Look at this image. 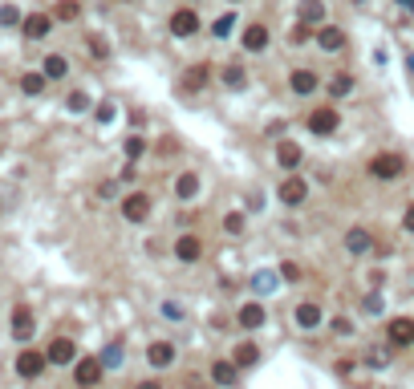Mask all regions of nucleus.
<instances>
[{
    "label": "nucleus",
    "mask_w": 414,
    "mask_h": 389,
    "mask_svg": "<svg viewBox=\"0 0 414 389\" xmlns=\"http://www.w3.org/2000/svg\"><path fill=\"white\" fill-rule=\"evenodd\" d=\"M402 171H406V158L394 154V150H382V154L369 158V174H373V178H398Z\"/></svg>",
    "instance_id": "f257e3e1"
},
{
    "label": "nucleus",
    "mask_w": 414,
    "mask_h": 389,
    "mask_svg": "<svg viewBox=\"0 0 414 389\" xmlns=\"http://www.w3.org/2000/svg\"><path fill=\"white\" fill-rule=\"evenodd\" d=\"M102 373H106V365H102V357H82L78 365H73V381L82 389H93L102 381Z\"/></svg>",
    "instance_id": "f03ea898"
},
{
    "label": "nucleus",
    "mask_w": 414,
    "mask_h": 389,
    "mask_svg": "<svg viewBox=\"0 0 414 389\" xmlns=\"http://www.w3.org/2000/svg\"><path fill=\"white\" fill-rule=\"evenodd\" d=\"M49 365V353H37V349H25L21 357H16V373L25 377V381H33V377H41Z\"/></svg>",
    "instance_id": "7ed1b4c3"
},
{
    "label": "nucleus",
    "mask_w": 414,
    "mask_h": 389,
    "mask_svg": "<svg viewBox=\"0 0 414 389\" xmlns=\"http://www.w3.org/2000/svg\"><path fill=\"white\" fill-rule=\"evenodd\" d=\"M276 195H280V203H284V207H301V203L309 199V182H305V178H297V174H288V178L280 182V191H276Z\"/></svg>",
    "instance_id": "20e7f679"
},
{
    "label": "nucleus",
    "mask_w": 414,
    "mask_h": 389,
    "mask_svg": "<svg viewBox=\"0 0 414 389\" xmlns=\"http://www.w3.org/2000/svg\"><path fill=\"white\" fill-rule=\"evenodd\" d=\"M122 215L130 219V223H146V215H150V195L146 191H130L122 199Z\"/></svg>",
    "instance_id": "39448f33"
},
{
    "label": "nucleus",
    "mask_w": 414,
    "mask_h": 389,
    "mask_svg": "<svg viewBox=\"0 0 414 389\" xmlns=\"http://www.w3.org/2000/svg\"><path fill=\"white\" fill-rule=\"evenodd\" d=\"M337 126H341V118H337V110H333V106H321V110H313V114H309V130H313L317 138H329Z\"/></svg>",
    "instance_id": "423d86ee"
},
{
    "label": "nucleus",
    "mask_w": 414,
    "mask_h": 389,
    "mask_svg": "<svg viewBox=\"0 0 414 389\" xmlns=\"http://www.w3.org/2000/svg\"><path fill=\"white\" fill-rule=\"evenodd\" d=\"M171 33L175 37H195L199 33V12L195 8H175L171 12Z\"/></svg>",
    "instance_id": "0eeeda50"
},
{
    "label": "nucleus",
    "mask_w": 414,
    "mask_h": 389,
    "mask_svg": "<svg viewBox=\"0 0 414 389\" xmlns=\"http://www.w3.org/2000/svg\"><path fill=\"white\" fill-rule=\"evenodd\" d=\"M8 329H12V341H29V337H33V329H37V325H33V312H29L25 304H16V308H12Z\"/></svg>",
    "instance_id": "6e6552de"
},
{
    "label": "nucleus",
    "mask_w": 414,
    "mask_h": 389,
    "mask_svg": "<svg viewBox=\"0 0 414 389\" xmlns=\"http://www.w3.org/2000/svg\"><path fill=\"white\" fill-rule=\"evenodd\" d=\"M21 29H25L29 41H45L49 29H53V16H49V12H29V16L21 21Z\"/></svg>",
    "instance_id": "1a4fd4ad"
},
{
    "label": "nucleus",
    "mask_w": 414,
    "mask_h": 389,
    "mask_svg": "<svg viewBox=\"0 0 414 389\" xmlns=\"http://www.w3.org/2000/svg\"><path fill=\"white\" fill-rule=\"evenodd\" d=\"M45 353H49V365H73V361H78V345H73L69 337H57Z\"/></svg>",
    "instance_id": "9d476101"
},
{
    "label": "nucleus",
    "mask_w": 414,
    "mask_h": 389,
    "mask_svg": "<svg viewBox=\"0 0 414 389\" xmlns=\"http://www.w3.org/2000/svg\"><path fill=\"white\" fill-rule=\"evenodd\" d=\"M386 333H390V345H398V349L414 345V320H411V316H394Z\"/></svg>",
    "instance_id": "9b49d317"
},
{
    "label": "nucleus",
    "mask_w": 414,
    "mask_h": 389,
    "mask_svg": "<svg viewBox=\"0 0 414 389\" xmlns=\"http://www.w3.org/2000/svg\"><path fill=\"white\" fill-rule=\"evenodd\" d=\"M292 316H297V325H301L305 333L321 329V304H317V300H301V304H297V312H292Z\"/></svg>",
    "instance_id": "f8f14e48"
},
{
    "label": "nucleus",
    "mask_w": 414,
    "mask_h": 389,
    "mask_svg": "<svg viewBox=\"0 0 414 389\" xmlns=\"http://www.w3.org/2000/svg\"><path fill=\"white\" fill-rule=\"evenodd\" d=\"M199 256H203V244L195 235H179L175 239V259L179 263H199Z\"/></svg>",
    "instance_id": "ddd939ff"
},
{
    "label": "nucleus",
    "mask_w": 414,
    "mask_h": 389,
    "mask_svg": "<svg viewBox=\"0 0 414 389\" xmlns=\"http://www.w3.org/2000/svg\"><path fill=\"white\" fill-rule=\"evenodd\" d=\"M288 86H292V93L309 97V93H317V89H321V78H317L313 69H297V73L288 78Z\"/></svg>",
    "instance_id": "4468645a"
},
{
    "label": "nucleus",
    "mask_w": 414,
    "mask_h": 389,
    "mask_svg": "<svg viewBox=\"0 0 414 389\" xmlns=\"http://www.w3.org/2000/svg\"><path fill=\"white\" fill-rule=\"evenodd\" d=\"M297 21H305V25H325V0H301L297 4Z\"/></svg>",
    "instance_id": "2eb2a0df"
},
{
    "label": "nucleus",
    "mask_w": 414,
    "mask_h": 389,
    "mask_svg": "<svg viewBox=\"0 0 414 389\" xmlns=\"http://www.w3.org/2000/svg\"><path fill=\"white\" fill-rule=\"evenodd\" d=\"M317 45H321L325 53H341V49H345V33H341L337 25H321V29H317Z\"/></svg>",
    "instance_id": "dca6fc26"
},
{
    "label": "nucleus",
    "mask_w": 414,
    "mask_h": 389,
    "mask_svg": "<svg viewBox=\"0 0 414 389\" xmlns=\"http://www.w3.org/2000/svg\"><path fill=\"white\" fill-rule=\"evenodd\" d=\"M369 248H373V239H369L366 227H354V231H345V252H349V256H366Z\"/></svg>",
    "instance_id": "f3484780"
},
{
    "label": "nucleus",
    "mask_w": 414,
    "mask_h": 389,
    "mask_svg": "<svg viewBox=\"0 0 414 389\" xmlns=\"http://www.w3.org/2000/svg\"><path fill=\"white\" fill-rule=\"evenodd\" d=\"M146 361H150L154 369H167V365L175 361V345H171V341H154V345L146 349Z\"/></svg>",
    "instance_id": "a211bd4d"
},
{
    "label": "nucleus",
    "mask_w": 414,
    "mask_h": 389,
    "mask_svg": "<svg viewBox=\"0 0 414 389\" xmlns=\"http://www.w3.org/2000/svg\"><path fill=\"white\" fill-rule=\"evenodd\" d=\"M235 320H240V329H260V325H264V320H268V312H264V304H244V308H240V316H235Z\"/></svg>",
    "instance_id": "6ab92c4d"
},
{
    "label": "nucleus",
    "mask_w": 414,
    "mask_h": 389,
    "mask_svg": "<svg viewBox=\"0 0 414 389\" xmlns=\"http://www.w3.org/2000/svg\"><path fill=\"white\" fill-rule=\"evenodd\" d=\"M301 158H305V154H301V146H297V142H280V146H276V163H280L284 171H297V167H301Z\"/></svg>",
    "instance_id": "aec40b11"
},
{
    "label": "nucleus",
    "mask_w": 414,
    "mask_h": 389,
    "mask_svg": "<svg viewBox=\"0 0 414 389\" xmlns=\"http://www.w3.org/2000/svg\"><path fill=\"white\" fill-rule=\"evenodd\" d=\"M240 41H244L248 53H260V49H268V29H264V25H248Z\"/></svg>",
    "instance_id": "412c9836"
},
{
    "label": "nucleus",
    "mask_w": 414,
    "mask_h": 389,
    "mask_svg": "<svg viewBox=\"0 0 414 389\" xmlns=\"http://www.w3.org/2000/svg\"><path fill=\"white\" fill-rule=\"evenodd\" d=\"M235 377H240V365H235V361H216V365H211V381H216V386H235Z\"/></svg>",
    "instance_id": "4be33fe9"
},
{
    "label": "nucleus",
    "mask_w": 414,
    "mask_h": 389,
    "mask_svg": "<svg viewBox=\"0 0 414 389\" xmlns=\"http://www.w3.org/2000/svg\"><path fill=\"white\" fill-rule=\"evenodd\" d=\"M41 73H45L49 82H61V78L69 73V61H65L61 53H49L45 61H41Z\"/></svg>",
    "instance_id": "5701e85b"
},
{
    "label": "nucleus",
    "mask_w": 414,
    "mask_h": 389,
    "mask_svg": "<svg viewBox=\"0 0 414 389\" xmlns=\"http://www.w3.org/2000/svg\"><path fill=\"white\" fill-rule=\"evenodd\" d=\"M207 78H211V69H207V61H199V65H191L183 73V89H203Z\"/></svg>",
    "instance_id": "b1692460"
},
{
    "label": "nucleus",
    "mask_w": 414,
    "mask_h": 389,
    "mask_svg": "<svg viewBox=\"0 0 414 389\" xmlns=\"http://www.w3.org/2000/svg\"><path fill=\"white\" fill-rule=\"evenodd\" d=\"M231 361H235L240 369H252V365L260 361V349H256V345H248V341H244V345H240L235 353H231Z\"/></svg>",
    "instance_id": "393cba45"
},
{
    "label": "nucleus",
    "mask_w": 414,
    "mask_h": 389,
    "mask_svg": "<svg viewBox=\"0 0 414 389\" xmlns=\"http://www.w3.org/2000/svg\"><path fill=\"white\" fill-rule=\"evenodd\" d=\"M195 191H199V178H195L191 171H183L179 178H175V195H179V199H195Z\"/></svg>",
    "instance_id": "a878e982"
},
{
    "label": "nucleus",
    "mask_w": 414,
    "mask_h": 389,
    "mask_svg": "<svg viewBox=\"0 0 414 389\" xmlns=\"http://www.w3.org/2000/svg\"><path fill=\"white\" fill-rule=\"evenodd\" d=\"M78 16H82V4H78V0H57L53 21H78Z\"/></svg>",
    "instance_id": "bb28decb"
},
{
    "label": "nucleus",
    "mask_w": 414,
    "mask_h": 389,
    "mask_svg": "<svg viewBox=\"0 0 414 389\" xmlns=\"http://www.w3.org/2000/svg\"><path fill=\"white\" fill-rule=\"evenodd\" d=\"M45 73H25V78H21V89H25V93H29V97H37V93H45Z\"/></svg>",
    "instance_id": "cd10ccee"
},
{
    "label": "nucleus",
    "mask_w": 414,
    "mask_h": 389,
    "mask_svg": "<svg viewBox=\"0 0 414 389\" xmlns=\"http://www.w3.org/2000/svg\"><path fill=\"white\" fill-rule=\"evenodd\" d=\"M244 82H248L244 65H224V86L228 89H244Z\"/></svg>",
    "instance_id": "c85d7f7f"
},
{
    "label": "nucleus",
    "mask_w": 414,
    "mask_h": 389,
    "mask_svg": "<svg viewBox=\"0 0 414 389\" xmlns=\"http://www.w3.org/2000/svg\"><path fill=\"white\" fill-rule=\"evenodd\" d=\"M349 89H354V78H349V73H337V78L329 82V93H333V97H345Z\"/></svg>",
    "instance_id": "c756f323"
},
{
    "label": "nucleus",
    "mask_w": 414,
    "mask_h": 389,
    "mask_svg": "<svg viewBox=\"0 0 414 389\" xmlns=\"http://www.w3.org/2000/svg\"><path fill=\"white\" fill-rule=\"evenodd\" d=\"M231 29H235V16H231V12H224V16H220V21L211 25V37H220V41H224Z\"/></svg>",
    "instance_id": "7c9ffc66"
},
{
    "label": "nucleus",
    "mask_w": 414,
    "mask_h": 389,
    "mask_svg": "<svg viewBox=\"0 0 414 389\" xmlns=\"http://www.w3.org/2000/svg\"><path fill=\"white\" fill-rule=\"evenodd\" d=\"M21 21H25V16H21L16 4H0V25H4V29H8V25H21Z\"/></svg>",
    "instance_id": "2f4dec72"
},
{
    "label": "nucleus",
    "mask_w": 414,
    "mask_h": 389,
    "mask_svg": "<svg viewBox=\"0 0 414 389\" xmlns=\"http://www.w3.org/2000/svg\"><path fill=\"white\" fill-rule=\"evenodd\" d=\"M65 106H69V110H73V114H82V110H90V93H82V89H73V93H69V102H65Z\"/></svg>",
    "instance_id": "473e14b6"
},
{
    "label": "nucleus",
    "mask_w": 414,
    "mask_h": 389,
    "mask_svg": "<svg viewBox=\"0 0 414 389\" xmlns=\"http://www.w3.org/2000/svg\"><path fill=\"white\" fill-rule=\"evenodd\" d=\"M224 231H228V235H244V215H240V211H231V215L224 219Z\"/></svg>",
    "instance_id": "72a5a7b5"
},
{
    "label": "nucleus",
    "mask_w": 414,
    "mask_h": 389,
    "mask_svg": "<svg viewBox=\"0 0 414 389\" xmlns=\"http://www.w3.org/2000/svg\"><path fill=\"white\" fill-rule=\"evenodd\" d=\"M142 150H146V142H142L138 134H130V138H126V158H142Z\"/></svg>",
    "instance_id": "f704fd0d"
},
{
    "label": "nucleus",
    "mask_w": 414,
    "mask_h": 389,
    "mask_svg": "<svg viewBox=\"0 0 414 389\" xmlns=\"http://www.w3.org/2000/svg\"><path fill=\"white\" fill-rule=\"evenodd\" d=\"M118 361H122V345H110L106 353H102V365H106V369H114Z\"/></svg>",
    "instance_id": "c9c22d12"
},
{
    "label": "nucleus",
    "mask_w": 414,
    "mask_h": 389,
    "mask_svg": "<svg viewBox=\"0 0 414 389\" xmlns=\"http://www.w3.org/2000/svg\"><path fill=\"white\" fill-rule=\"evenodd\" d=\"M309 29H313V25L297 21V29H292V45H305V41H309Z\"/></svg>",
    "instance_id": "e433bc0d"
},
{
    "label": "nucleus",
    "mask_w": 414,
    "mask_h": 389,
    "mask_svg": "<svg viewBox=\"0 0 414 389\" xmlns=\"http://www.w3.org/2000/svg\"><path fill=\"white\" fill-rule=\"evenodd\" d=\"M86 45H90V53H93V57H106V53H110V49H106V41H102V37H90V41H86Z\"/></svg>",
    "instance_id": "4c0bfd02"
},
{
    "label": "nucleus",
    "mask_w": 414,
    "mask_h": 389,
    "mask_svg": "<svg viewBox=\"0 0 414 389\" xmlns=\"http://www.w3.org/2000/svg\"><path fill=\"white\" fill-rule=\"evenodd\" d=\"M110 118H114V106H110V102H106V106H97V122H110Z\"/></svg>",
    "instance_id": "58836bf2"
},
{
    "label": "nucleus",
    "mask_w": 414,
    "mask_h": 389,
    "mask_svg": "<svg viewBox=\"0 0 414 389\" xmlns=\"http://www.w3.org/2000/svg\"><path fill=\"white\" fill-rule=\"evenodd\" d=\"M349 329H354V325H349V320H345V316H337V320H333V333H341V337H345V333H349Z\"/></svg>",
    "instance_id": "ea45409f"
},
{
    "label": "nucleus",
    "mask_w": 414,
    "mask_h": 389,
    "mask_svg": "<svg viewBox=\"0 0 414 389\" xmlns=\"http://www.w3.org/2000/svg\"><path fill=\"white\" fill-rule=\"evenodd\" d=\"M402 227H406V231H411V235H414V203H411V207H406V215H402Z\"/></svg>",
    "instance_id": "a19ab883"
},
{
    "label": "nucleus",
    "mask_w": 414,
    "mask_h": 389,
    "mask_svg": "<svg viewBox=\"0 0 414 389\" xmlns=\"http://www.w3.org/2000/svg\"><path fill=\"white\" fill-rule=\"evenodd\" d=\"M114 191H118L114 182H102V187H97V195H102V199H114Z\"/></svg>",
    "instance_id": "79ce46f5"
},
{
    "label": "nucleus",
    "mask_w": 414,
    "mask_h": 389,
    "mask_svg": "<svg viewBox=\"0 0 414 389\" xmlns=\"http://www.w3.org/2000/svg\"><path fill=\"white\" fill-rule=\"evenodd\" d=\"M135 389H163V386H159V381H138Z\"/></svg>",
    "instance_id": "37998d69"
},
{
    "label": "nucleus",
    "mask_w": 414,
    "mask_h": 389,
    "mask_svg": "<svg viewBox=\"0 0 414 389\" xmlns=\"http://www.w3.org/2000/svg\"><path fill=\"white\" fill-rule=\"evenodd\" d=\"M183 389H203V386H199V377H187V386Z\"/></svg>",
    "instance_id": "c03bdc74"
},
{
    "label": "nucleus",
    "mask_w": 414,
    "mask_h": 389,
    "mask_svg": "<svg viewBox=\"0 0 414 389\" xmlns=\"http://www.w3.org/2000/svg\"><path fill=\"white\" fill-rule=\"evenodd\" d=\"M398 4H402V8H406V12H414V0H398Z\"/></svg>",
    "instance_id": "a18cd8bd"
},
{
    "label": "nucleus",
    "mask_w": 414,
    "mask_h": 389,
    "mask_svg": "<svg viewBox=\"0 0 414 389\" xmlns=\"http://www.w3.org/2000/svg\"><path fill=\"white\" fill-rule=\"evenodd\" d=\"M411 69H414V57H411Z\"/></svg>",
    "instance_id": "49530a36"
},
{
    "label": "nucleus",
    "mask_w": 414,
    "mask_h": 389,
    "mask_svg": "<svg viewBox=\"0 0 414 389\" xmlns=\"http://www.w3.org/2000/svg\"><path fill=\"white\" fill-rule=\"evenodd\" d=\"M126 4H130V0H126Z\"/></svg>",
    "instance_id": "de8ad7c7"
}]
</instances>
